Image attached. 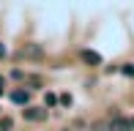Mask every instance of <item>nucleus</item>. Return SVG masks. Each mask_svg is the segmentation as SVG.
<instances>
[{
  "mask_svg": "<svg viewBox=\"0 0 134 131\" xmlns=\"http://www.w3.org/2000/svg\"><path fill=\"white\" fill-rule=\"evenodd\" d=\"M19 57H25V60H41L44 57V46L41 44H25L19 49Z\"/></svg>",
  "mask_w": 134,
  "mask_h": 131,
  "instance_id": "f257e3e1",
  "label": "nucleus"
},
{
  "mask_svg": "<svg viewBox=\"0 0 134 131\" xmlns=\"http://www.w3.org/2000/svg\"><path fill=\"white\" fill-rule=\"evenodd\" d=\"M22 115H25V120H30V123H41V120H47V106H25Z\"/></svg>",
  "mask_w": 134,
  "mask_h": 131,
  "instance_id": "f03ea898",
  "label": "nucleus"
},
{
  "mask_svg": "<svg viewBox=\"0 0 134 131\" xmlns=\"http://www.w3.org/2000/svg\"><path fill=\"white\" fill-rule=\"evenodd\" d=\"M109 126V131H131V120L129 117H120V115H115L112 120L107 123Z\"/></svg>",
  "mask_w": 134,
  "mask_h": 131,
  "instance_id": "7ed1b4c3",
  "label": "nucleus"
},
{
  "mask_svg": "<svg viewBox=\"0 0 134 131\" xmlns=\"http://www.w3.org/2000/svg\"><path fill=\"white\" fill-rule=\"evenodd\" d=\"M11 101H14V104H19V106H27V101H30V90H14L11 93Z\"/></svg>",
  "mask_w": 134,
  "mask_h": 131,
  "instance_id": "20e7f679",
  "label": "nucleus"
},
{
  "mask_svg": "<svg viewBox=\"0 0 134 131\" xmlns=\"http://www.w3.org/2000/svg\"><path fill=\"white\" fill-rule=\"evenodd\" d=\"M82 60H85V63H90V66H101V55H99V52L85 49V52H82Z\"/></svg>",
  "mask_w": 134,
  "mask_h": 131,
  "instance_id": "39448f33",
  "label": "nucleus"
},
{
  "mask_svg": "<svg viewBox=\"0 0 134 131\" xmlns=\"http://www.w3.org/2000/svg\"><path fill=\"white\" fill-rule=\"evenodd\" d=\"M14 128V120L11 117H0V131H11Z\"/></svg>",
  "mask_w": 134,
  "mask_h": 131,
  "instance_id": "423d86ee",
  "label": "nucleus"
},
{
  "mask_svg": "<svg viewBox=\"0 0 134 131\" xmlns=\"http://www.w3.org/2000/svg\"><path fill=\"white\" fill-rule=\"evenodd\" d=\"M120 71H123L126 76H134V66H131V63H123V68H120Z\"/></svg>",
  "mask_w": 134,
  "mask_h": 131,
  "instance_id": "0eeeda50",
  "label": "nucleus"
},
{
  "mask_svg": "<svg viewBox=\"0 0 134 131\" xmlns=\"http://www.w3.org/2000/svg\"><path fill=\"white\" fill-rule=\"evenodd\" d=\"M55 101H58V96H55V93H47V106H52Z\"/></svg>",
  "mask_w": 134,
  "mask_h": 131,
  "instance_id": "6e6552de",
  "label": "nucleus"
},
{
  "mask_svg": "<svg viewBox=\"0 0 134 131\" xmlns=\"http://www.w3.org/2000/svg\"><path fill=\"white\" fill-rule=\"evenodd\" d=\"M0 57H5V44H0Z\"/></svg>",
  "mask_w": 134,
  "mask_h": 131,
  "instance_id": "1a4fd4ad",
  "label": "nucleus"
},
{
  "mask_svg": "<svg viewBox=\"0 0 134 131\" xmlns=\"http://www.w3.org/2000/svg\"><path fill=\"white\" fill-rule=\"evenodd\" d=\"M0 96H3V76H0Z\"/></svg>",
  "mask_w": 134,
  "mask_h": 131,
  "instance_id": "9d476101",
  "label": "nucleus"
},
{
  "mask_svg": "<svg viewBox=\"0 0 134 131\" xmlns=\"http://www.w3.org/2000/svg\"><path fill=\"white\" fill-rule=\"evenodd\" d=\"M131 131H134V117H131Z\"/></svg>",
  "mask_w": 134,
  "mask_h": 131,
  "instance_id": "9b49d317",
  "label": "nucleus"
},
{
  "mask_svg": "<svg viewBox=\"0 0 134 131\" xmlns=\"http://www.w3.org/2000/svg\"><path fill=\"white\" fill-rule=\"evenodd\" d=\"M60 131H71V128H60Z\"/></svg>",
  "mask_w": 134,
  "mask_h": 131,
  "instance_id": "f8f14e48",
  "label": "nucleus"
}]
</instances>
